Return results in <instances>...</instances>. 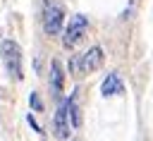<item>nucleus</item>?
Returning a JSON list of instances; mask_svg holds the SVG:
<instances>
[{
	"mask_svg": "<svg viewBox=\"0 0 153 141\" xmlns=\"http://www.w3.org/2000/svg\"><path fill=\"white\" fill-rule=\"evenodd\" d=\"M2 62H5V69L10 76H14L17 81L24 76V69H22V50L14 41H2Z\"/></svg>",
	"mask_w": 153,
	"mask_h": 141,
	"instance_id": "obj_1",
	"label": "nucleus"
},
{
	"mask_svg": "<svg viewBox=\"0 0 153 141\" xmlns=\"http://www.w3.org/2000/svg\"><path fill=\"white\" fill-rule=\"evenodd\" d=\"M103 65V48L100 45H93V48H88L84 55H79V60H74L72 65H69V69L72 72H93V69H98Z\"/></svg>",
	"mask_w": 153,
	"mask_h": 141,
	"instance_id": "obj_2",
	"label": "nucleus"
},
{
	"mask_svg": "<svg viewBox=\"0 0 153 141\" xmlns=\"http://www.w3.org/2000/svg\"><path fill=\"white\" fill-rule=\"evenodd\" d=\"M86 29H88V19H86L84 14H74V17L69 19L67 29H65V38H62L65 48H72V45H76V43L81 41V36L86 33Z\"/></svg>",
	"mask_w": 153,
	"mask_h": 141,
	"instance_id": "obj_3",
	"label": "nucleus"
},
{
	"mask_svg": "<svg viewBox=\"0 0 153 141\" xmlns=\"http://www.w3.org/2000/svg\"><path fill=\"white\" fill-rule=\"evenodd\" d=\"M62 17H65V12H62V7H60L57 2H48V5H45V12H43V29H45L48 36L60 33V29H62Z\"/></svg>",
	"mask_w": 153,
	"mask_h": 141,
	"instance_id": "obj_4",
	"label": "nucleus"
},
{
	"mask_svg": "<svg viewBox=\"0 0 153 141\" xmlns=\"http://www.w3.org/2000/svg\"><path fill=\"white\" fill-rule=\"evenodd\" d=\"M55 136L57 139L69 136V100H62L55 112Z\"/></svg>",
	"mask_w": 153,
	"mask_h": 141,
	"instance_id": "obj_5",
	"label": "nucleus"
},
{
	"mask_svg": "<svg viewBox=\"0 0 153 141\" xmlns=\"http://www.w3.org/2000/svg\"><path fill=\"white\" fill-rule=\"evenodd\" d=\"M100 91H103V96H117V93H122V79H120V74L117 72H110L105 76Z\"/></svg>",
	"mask_w": 153,
	"mask_h": 141,
	"instance_id": "obj_6",
	"label": "nucleus"
},
{
	"mask_svg": "<svg viewBox=\"0 0 153 141\" xmlns=\"http://www.w3.org/2000/svg\"><path fill=\"white\" fill-rule=\"evenodd\" d=\"M67 100H69V117H72V127L76 129V127L81 124V110H79V96H76V91H72V96H69Z\"/></svg>",
	"mask_w": 153,
	"mask_h": 141,
	"instance_id": "obj_7",
	"label": "nucleus"
},
{
	"mask_svg": "<svg viewBox=\"0 0 153 141\" xmlns=\"http://www.w3.org/2000/svg\"><path fill=\"white\" fill-rule=\"evenodd\" d=\"M50 79H53V91L60 93L62 91V69H60V62L57 60L50 62Z\"/></svg>",
	"mask_w": 153,
	"mask_h": 141,
	"instance_id": "obj_8",
	"label": "nucleus"
},
{
	"mask_svg": "<svg viewBox=\"0 0 153 141\" xmlns=\"http://www.w3.org/2000/svg\"><path fill=\"white\" fill-rule=\"evenodd\" d=\"M29 100H31V105H33V110H36V112H41V110H43V105H41V100H38V96H36V93H31V96H29Z\"/></svg>",
	"mask_w": 153,
	"mask_h": 141,
	"instance_id": "obj_9",
	"label": "nucleus"
},
{
	"mask_svg": "<svg viewBox=\"0 0 153 141\" xmlns=\"http://www.w3.org/2000/svg\"><path fill=\"white\" fill-rule=\"evenodd\" d=\"M29 124H31V127H33V129H36V131H41V127H38V124H36V119H33V117H31V115H29Z\"/></svg>",
	"mask_w": 153,
	"mask_h": 141,
	"instance_id": "obj_10",
	"label": "nucleus"
}]
</instances>
